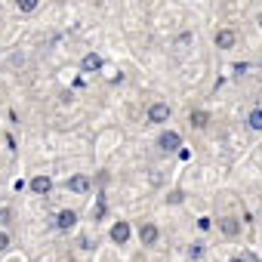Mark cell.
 <instances>
[{
    "label": "cell",
    "instance_id": "18",
    "mask_svg": "<svg viewBox=\"0 0 262 262\" xmlns=\"http://www.w3.org/2000/svg\"><path fill=\"white\" fill-rule=\"evenodd\" d=\"M210 225H213V222H210V219H207V216H204V219H198V228H201V231H207V228H210Z\"/></svg>",
    "mask_w": 262,
    "mask_h": 262
},
{
    "label": "cell",
    "instance_id": "7",
    "mask_svg": "<svg viewBox=\"0 0 262 262\" xmlns=\"http://www.w3.org/2000/svg\"><path fill=\"white\" fill-rule=\"evenodd\" d=\"M216 47L219 50H231L234 47V31H228V28L225 31H216Z\"/></svg>",
    "mask_w": 262,
    "mask_h": 262
},
{
    "label": "cell",
    "instance_id": "12",
    "mask_svg": "<svg viewBox=\"0 0 262 262\" xmlns=\"http://www.w3.org/2000/svg\"><path fill=\"white\" fill-rule=\"evenodd\" d=\"M247 123H250V129H262V108H256V111H250V117H247Z\"/></svg>",
    "mask_w": 262,
    "mask_h": 262
},
{
    "label": "cell",
    "instance_id": "9",
    "mask_svg": "<svg viewBox=\"0 0 262 262\" xmlns=\"http://www.w3.org/2000/svg\"><path fill=\"white\" fill-rule=\"evenodd\" d=\"M80 68H83V71H99V68H102V56H96V53H90V56H83V62H80Z\"/></svg>",
    "mask_w": 262,
    "mask_h": 262
},
{
    "label": "cell",
    "instance_id": "2",
    "mask_svg": "<svg viewBox=\"0 0 262 262\" xmlns=\"http://www.w3.org/2000/svg\"><path fill=\"white\" fill-rule=\"evenodd\" d=\"M179 145H182V136L173 133V129H167V133L161 136V148H164V151H176Z\"/></svg>",
    "mask_w": 262,
    "mask_h": 262
},
{
    "label": "cell",
    "instance_id": "20",
    "mask_svg": "<svg viewBox=\"0 0 262 262\" xmlns=\"http://www.w3.org/2000/svg\"><path fill=\"white\" fill-rule=\"evenodd\" d=\"M228 262H244V259H228Z\"/></svg>",
    "mask_w": 262,
    "mask_h": 262
},
{
    "label": "cell",
    "instance_id": "14",
    "mask_svg": "<svg viewBox=\"0 0 262 262\" xmlns=\"http://www.w3.org/2000/svg\"><path fill=\"white\" fill-rule=\"evenodd\" d=\"M201 253H204V244H191V247H188V256H191V259H198Z\"/></svg>",
    "mask_w": 262,
    "mask_h": 262
},
{
    "label": "cell",
    "instance_id": "6",
    "mask_svg": "<svg viewBox=\"0 0 262 262\" xmlns=\"http://www.w3.org/2000/svg\"><path fill=\"white\" fill-rule=\"evenodd\" d=\"M139 237H142V244H145V247H151V244L158 241V225H151V222H145V225L139 228Z\"/></svg>",
    "mask_w": 262,
    "mask_h": 262
},
{
    "label": "cell",
    "instance_id": "19",
    "mask_svg": "<svg viewBox=\"0 0 262 262\" xmlns=\"http://www.w3.org/2000/svg\"><path fill=\"white\" fill-rule=\"evenodd\" d=\"M256 22H259V25H262V13H259V19H256Z\"/></svg>",
    "mask_w": 262,
    "mask_h": 262
},
{
    "label": "cell",
    "instance_id": "3",
    "mask_svg": "<svg viewBox=\"0 0 262 262\" xmlns=\"http://www.w3.org/2000/svg\"><path fill=\"white\" fill-rule=\"evenodd\" d=\"M111 241H114V244H126V241H129V222H114Z\"/></svg>",
    "mask_w": 262,
    "mask_h": 262
},
{
    "label": "cell",
    "instance_id": "8",
    "mask_svg": "<svg viewBox=\"0 0 262 262\" xmlns=\"http://www.w3.org/2000/svg\"><path fill=\"white\" fill-rule=\"evenodd\" d=\"M74 222H77V213H74V210H62V213L56 216V225H59V228H65V231H68Z\"/></svg>",
    "mask_w": 262,
    "mask_h": 262
},
{
    "label": "cell",
    "instance_id": "11",
    "mask_svg": "<svg viewBox=\"0 0 262 262\" xmlns=\"http://www.w3.org/2000/svg\"><path fill=\"white\" fill-rule=\"evenodd\" d=\"M188 120H191V126H207V123H210V114H207V111H191Z\"/></svg>",
    "mask_w": 262,
    "mask_h": 262
},
{
    "label": "cell",
    "instance_id": "13",
    "mask_svg": "<svg viewBox=\"0 0 262 262\" xmlns=\"http://www.w3.org/2000/svg\"><path fill=\"white\" fill-rule=\"evenodd\" d=\"M19 4V10L22 13H31V10H37V0H16Z\"/></svg>",
    "mask_w": 262,
    "mask_h": 262
},
{
    "label": "cell",
    "instance_id": "5",
    "mask_svg": "<svg viewBox=\"0 0 262 262\" xmlns=\"http://www.w3.org/2000/svg\"><path fill=\"white\" fill-rule=\"evenodd\" d=\"M50 188H53V179H50V176H34V179H31V191H34V194H47Z\"/></svg>",
    "mask_w": 262,
    "mask_h": 262
},
{
    "label": "cell",
    "instance_id": "16",
    "mask_svg": "<svg viewBox=\"0 0 262 262\" xmlns=\"http://www.w3.org/2000/svg\"><path fill=\"white\" fill-rule=\"evenodd\" d=\"M167 201H170V204H179V201H182V191H170Z\"/></svg>",
    "mask_w": 262,
    "mask_h": 262
},
{
    "label": "cell",
    "instance_id": "10",
    "mask_svg": "<svg viewBox=\"0 0 262 262\" xmlns=\"http://www.w3.org/2000/svg\"><path fill=\"white\" fill-rule=\"evenodd\" d=\"M68 188L71 191H86L90 188V176H71L68 179Z\"/></svg>",
    "mask_w": 262,
    "mask_h": 262
},
{
    "label": "cell",
    "instance_id": "17",
    "mask_svg": "<svg viewBox=\"0 0 262 262\" xmlns=\"http://www.w3.org/2000/svg\"><path fill=\"white\" fill-rule=\"evenodd\" d=\"M10 222V210L7 207H0V225H7Z\"/></svg>",
    "mask_w": 262,
    "mask_h": 262
},
{
    "label": "cell",
    "instance_id": "4",
    "mask_svg": "<svg viewBox=\"0 0 262 262\" xmlns=\"http://www.w3.org/2000/svg\"><path fill=\"white\" fill-rule=\"evenodd\" d=\"M219 228H222V234H225V237H237V234H241V222H237V219H231V216H225V219L219 222Z\"/></svg>",
    "mask_w": 262,
    "mask_h": 262
},
{
    "label": "cell",
    "instance_id": "1",
    "mask_svg": "<svg viewBox=\"0 0 262 262\" xmlns=\"http://www.w3.org/2000/svg\"><path fill=\"white\" fill-rule=\"evenodd\" d=\"M167 117H170V105H167V102H155V105L148 108V120H151V123H164Z\"/></svg>",
    "mask_w": 262,
    "mask_h": 262
},
{
    "label": "cell",
    "instance_id": "15",
    "mask_svg": "<svg viewBox=\"0 0 262 262\" xmlns=\"http://www.w3.org/2000/svg\"><path fill=\"white\" fill-rule=\"evenodd\" d=\"M10 247V234H4V231H0V253H4Z\"/></svg>",
    "mask_w": 262,
    "mask_h": 262
}]
</instances>
